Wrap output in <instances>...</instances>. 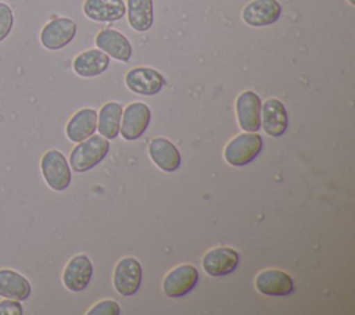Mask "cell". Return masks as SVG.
Masks as SVG:
<instances>
[{
  "label": "cell",
  "mask_w": 355,
  "mask_h": 315,
  "mask_svg": "<svg viewBox=\"0 0 355 315\" xmlns=\"http://www.w3.org/2000/svg\"><path fill=\"white\" fill-rule=\"evenodd\" d=\"M110 142L101 135H93L79 142L69 154V165L76 172H85L97 165L108 153Z\"/></svg>",
  "instance_id": "cell-1"
},
{
  "label": "cell",
  "mask_w": 355,
  "mask_h": 315,
  "mask_svg": "<svg viewBox=\"0 0 355 315\" xmlns=\"http://www.w3.org/2000/svg\"><path fill=\"white\" fill-rule=\"evenodd\" d=\"M262 148V137L255 132L240 133L233 137L225 147L223 155L227 164L243 167L251 162Z\"/></svg>",
  "instance_id": "cell-2"
},
{
  "label": "cell",
  "mask_w": 355,
  "mask_h": 315,
  "mask_svg": "<svg viewBox=\"0 0 355 315\" xmlns=\"http://www.w3.org/2000/svg\"><path fill=\"white\" fill-rule=\"evenodd\" d=\"M43 178L50 189L55 191L65 190L71 183V169L67 158L58 150H49L40 161Z\"/></svg>",
  "instance_id": "cell-3"
},
{
  "label": "cell",
  "mask_w": 355,
  "mask_h": 315,
  "mask_svg": "<svg viewBox=\"0 0 355 315\" xmlns=\"http://www.w3.org/2000/svg\"><path fill=\"white\" fill-rule=\"evenodd\" d=\"M76 35V24L71 18H55L47 22L40 32V42L49 50L65 47Z\"/></svg>",
  "instance_id": "cell-4"
},
{
  "label": "cell",
  "mask_w": 355,
  "mask_h": 315,
  "mask_svg": "<svg viewBox=\"0 0 355 315\" xmlns=\"http://www.w3.org/2000/svg\"><path fill=\"white\" fill-rule=\"evenodd\" d=\"M141 282V265L133 257L122 258L114 271V287L121 296H133Z\"/></svg>",
  "instance_id": "cell-5"
},
{
  "label": "cell",
  "mask_w": 355,
  "mask_h": 315,
  "mask_svg": "<svg viewBox=\"0 0 355 315\" xmlns=\"http://www.w3.org/2000/svg\"><path fill=\"white\" fill-rule=\"evenodd\" d=\"M198 282V272L193 265H179L168 272L162 282L166 297L178 298L187 294Z\"/></svg>",
  "instance_id": "cell-6"
},
{
  "label": "cell",
  "mask_w": 355,
  "mask_h": 315,
  "mask_svg": "<svg viewBox=\"0 0 355 315\" xmlns=\"http://www.w3.org/2000/svg\"><path fill=\"white\" fill-rule=\"evenodd\" d=\"M125 83L132 92L137 94L153 96L162 89L165 85V78L153 68L137 67L126 74Z\"/></svg>",
  "instance_id": "cell-7"
},
{
  "label": "cell",
  "mask_w": 355,
  "mask_h": 315,
  "mask_svg": "<svg viewBox=\"0 0 355 315\" xmlns=\"http://www.w3.org/2000/svg\"><path fill=\"white\" fill-rule=\"evenodd\" d=\"M150 108L144 103L129 104L123 111V117L121 118L119 132L122 133V137L126 140L139 139L144 133L150 122Z\"/></svg>",
  "instance_id": "cell-8"
},
{
  "label": "cell",
  "mask_w": 355,
  "mask_h": 315,
  "mask_svg": "<svg viewBox=\"0 0 355 315\" xmlns=\"http://www.w3.org/2000/svg\"><path fill=\"white\" fill-rule=\"evenodd\" d=\"M282 14L277 0H252L243 10V19L251 26H266L275 24Z\"/></svg>",
  "instance_id": "cell-9"
},
{
  "label": "cell",
  "mask_w": 355,
  "mask_h": 315,
  "mask_svg": "<svg viewBox=\"0 0 355 315\" xmlns=\"http://www.w3.org/2000/svg\"><path fill=\"white\" fill-rule=\"evenodd\" d=\"M237 121L243 130L255 132L261 126V100L257 93L243 92L236 100Z\"/></svg>",
  "instance_id": "cell-10"
},
{
  "label": "cell",
  "mask_w": 355,
  "mask_h": 315,
  "mask_svg": "<svg viewBox=\"0 0 355 315\" xmlns=\"http://www.w3.org/2000/svg\"><path fill=\"white\" fill-rule=\"evenodd\" d=\"M255 287L263 296L280 297L294 290L293 279L288 273L279 269H265L255 278Z\"/></svg>",
  "instance_id": "cell-11"
},
{
  "label": "cell",
  "mask_w": 355,
  "mask_h": 315,
  "mask_svg": "<svg viewBox=\"0 0 355 315\" xmlns=\"http://www.w3.org/2000/svg\"><path fill=\"white\" fill-rule=\"evenodd\" d=\"M93 275V265L92 261L80 254L72 257L62 273V282L65 287L71 291H80L87 287Z\"/></svg>",
  "instance_id": "cell-12"
},
{
  "label": "cell",
  "mask_w": 355,
  "mask_h": 315,
  "mask_svg": "<svg viewBox=\"0 0 355 315\" xmlns=\"http://www.w3.org/2000/svg\"><path fill=\"white\" fill-rule=\"evenodd\" d=\"M239 254L230 247H216L202 257V268L211 276H223L236 269Z\"/></svg>",
  "instance_id": "cell-13"
},
{
  "label": "cell",
  "mask_w": 355,
  "mask_h": 315,
  "mask_svg": "<svg viewBox=\"0 0 355 315\" xmlns=\"http://www.w3.org/2000/svg\"><path fill=\"white\" fill-rule=\"evenodd\" d=\"M262 126L269 136L277 137L283 135L288 125L287 111L283 103L277 99H268L261 107Z\"/></svg>",
  "instance_id": "cell-14"
},
{
  "label": "cell",
  "mask_w": 355,
  "mask_h": 315,
  "mask_svg": "<svg viewBox=\"0 0 355 315\" xmlns=\"http://www.w3.org/2000/svg\"><path fill=\"white\" fill-rule=\"evenodd\" d=\"M97 47L118 61H128L132 56L130 42L115 29H104L96 36Z\"/></svg>",
  "instance_id": "cell-15"
},
{
  "label": "cell",
  "mask_w": 355,
  "mask_h": 315,
  "mask_svg": "<svg viewBox=\"0 0 355 315\" xmlns=\"http://www.w3.org/2000/svg\"><path fill=\"white\" fill-rule=\"evenodd\" d=\"M148 154L158 168L165 172H173L180 165V153L168 139L155 137L148 144Z\"/></svg>",
  "instance_id": "cell-16"
},
{
  "label": "cell",
  "mask_w": 355,
  "mask_h": 315,
  "mask_svg": "<svg viewBox=\"0 0 355 315\" xmlns=\"http://www.w3.org/2000/svg\"><path fill=\"white\" fill-rule=\"evenodd\" d=\"M83 12L97 22H114L125 15L126 7L123 0H86Z\"/></svg>",
  "instance_id": "cell-17"
},
{
  "label": "cell",
  "mask_w": 355,
  "mask_h": 315,
  "mask_svg": "<svg viewBox=\"0 0 355 315\" xmlns=\"http://www.w3.org/2000/svg\"><path fill=\"white\" fill-rule=\"evenodd\" d=\"M29 280L17 271L0 269V297L24 301L31 296Z\"/></svg>",
  "instance_id": "cell-18"
},
{
  "label": "cell",
  "mask_w": 355,
  "mask_h": 315,
  "mask_svg": "<svg viewBox=\"0 0 355 315\" xmlns=\"http://www.w3.org/2000/svg\"><path fill=\"white\" fill-rule=\"evenodd\" d=\"M110 65V56L101 50H87L73 60V71L82 78H93L103 74Z\"/></svg>",
  "instance_id": "cell-19"
},
{
  "label": "cell",
  "mask_w": 355,
  "mask_h": 315,
  "mask_svg": "<svg viewBox=\"0 0 355 315\" xmlns=\"http://www.w3.org/2000/svg\"><path fill=\"white\" fill-rule=\"evenodd\" d=\"M97 126V112L92 108L79 110L67 124V136L71 142L79 143L93 135Z\"/></svg>",
  "instance_id": "cell-20"
},
{
  "label": "cell",
  "mask_w": 355,
  "mask_h": 315,
  "mask_svg": "<svg viewBox=\"0 0 355 315\" xmlns=\"http://www.w3.org/2000/svg\"><path fill=\"white\" fill-rule=\"evenodd\" d=\"M129 25L137 32H146L154 21L153 0H128Z\"/></svg>",
  "instance_id": "cell-21"
},
{
  "label": "cell",
  "mask_w": 355,
  "mask_h": 315,
  "mask_svg": "<svg viewBox=\"0 0 355 315\" xmlns=\"http://www.w3.org/2000/svg\"><path fill=\"white\" fill-rule=\"evenodd\" d=\"M121 118H122V105L118 103H107L101 107L98 115V132L105 139H114L118 136L121 129Z\"/></svg>",
  "instance_id": "cell-22"
},
{
  "label": "cell",
  "mask_w": 355,
  "mask_h": 315,
  "mask_svg": "<svg viewBox=\"0 0 355 315\" xmlns=\"http://www.w3.org/2000/svg\"><path fill=\"white\" fill-rule=\"evenodd\" d=\"M14 25V14L8 4L0 3V42H3L11 32Z\"/></svg>",
  "instance_id": "cell-23"
},
{
  "label": "cell",
  "mask_w": 355,
  "mask_h": 315,
  "mask_svg": "<svg viewBox=\"0 0 355 315\" xmlns=\"http://www.w3.org/2000/svg\"><path fill=\"white\" fill-rule=\"evenodd\" d=\"M119 312V305L114 300H104L96 304L90 311H87V314L90 315H118Z\"/></svg>",
  "instance_id": "cell-24"
},
{
  "label": "cell",
  "mask_w": 355,
  "mask_h": 315,
  "mask_svg": "<svg viewBox=\"0 0 355 315\" xmlns=\"http://www.w3.org/2000/svg\"><path fill=\"white\" fill-rule=\"evenodd\" d=\"M24 309L18 300L4 298L0 301V315H22Z\"/></svg>",
  "instance_id": "cell-25"
},
{
  "label": "cell",
  "mask_w": 355,
  "mask_h": 315,
  "mask_svg": "<svg viewBox=\"0 0 355 315\" xmlns=\"http://www.w3.org/2000/svg\"><path fill=\"white\" fill-rule=\"evenodd\" d=\"M349 3H351V4H354V0H349Z\"/></svg>",
  "instance_id": "cell-26"
}]
</instances>
